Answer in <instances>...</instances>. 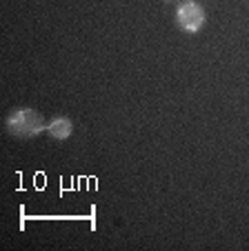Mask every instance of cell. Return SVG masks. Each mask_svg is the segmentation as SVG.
I'll return each mask as SVG.
<instances>
[{"label": "cell", "instance_id": "6da1fadb", "mask_svg": "<svg viewBox=\"0 0 249 251\" xmlns=\"http://www.w3.org/2000/svg\"><path fill=\"white\" fill-rule=\"evenodd\" d=\"M5 127L11 136L18 138H33L40 131H47V123L43 116L33 109H27V107L11 111L5 120Z\"/></svg>", "mask_w": 249, "mask_h": 251}, {"label": "cell", "instance_id": "3957f363", "mask_svg": "<svg viewBox=\"0 0 249 251\" xmlns=\"http://www.w3.org/2000/svg\"><path fill=\"white\" fill-rule=\"evenodd\" d=\"M47 131L52 138L56 140H67V138L74 133V123H71L67 116H60V118H54L52 123L47 125Z\"/></svg>", "mask_w": 249, "mask_h": 251}, {"label": "cell", "instance_id": "7a4b0ae2", "mask_svg": "<svg viewBox=\"0 0 249 251\" xmlns=\"http://www.w3.org/2000/svg\"><path fill=\"white\" fill-rule=\"evenodd\" d=\"M205 9L198 5L196 0H187V2H180L178 9H176V25H178L183 31L187 33H196L205 27Z\"/></svg>", "mask_w": 249, "mask_h": 251}]
</instances>
